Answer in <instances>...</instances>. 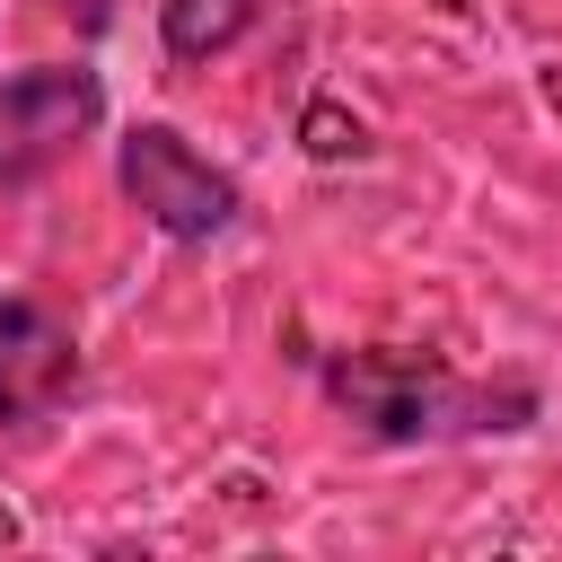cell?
Returning a JSON list of instances; mask_svg holds the SVG:
<instances>
[{
	"label": "cell",
	"instance_id": "6da1fadb",
	"mask_svg": "<svg viewBox=\"0 0 562 562\" xmlns=\"http://www.w3.org/2000/svg\"><path fill=\"white\" fill-rule=\"evenodd\" d=\"M316 386L325 404L378 439V448H430V439H509L544 413V395L527 378H457L430 351H395V342H342L316 351Z\"/></svg>",
	"mask_w": 562,
	"mask_h": 562
},
{
	"label": "cell",
	"instance_id": "7a4b0ae2",
	"mask_svg": "<svg viewBox=\"0 0 562 562\" xmlns=\"http://www.w3.org/2000/svg\"><path fill=\"white\" fill-rule=\"evenodd\" d=\"M114 184H123V202H132L167 246H211V237H228L237 211H246L237 176L211 167L176 123H132V132L114 140Z\"/></svg>",
	"mask_w": 562,
	"mask_h": 562
},
{
	"label": "cell",
	"instance_id": "3957f363",
	"mask_svg": "<svg viewBox=\"0 0 562 562\" xmlns=\"http://www.w3.org/2000/svg\"><path fill=\"white\" fill-rule=\"evenodd\" d=\"M105 123V79L88 61H35L0 79V193L44 184Z\"/></svg>",
	"mask_w": 562,
	"mask_h": 562
},
{
	"label": "cell",
	"instance_id": "277c9868",
	"mask_svg": "<svg viewBox=\"0 0 562 562\" xmlns=\"http://www.w3.org/2000/svg\"><path fill=\"white\" fill-rule=\"evenodd\" d=\"M79 386V334L44 299H0V430L44 422Z\"/></svg>",
	"mask_w": 562,
	"mask_h": 562
},
{
	"label": "cell",
	"instance_id": "5b68a950",
	"mask_svg": "<svg viewBox=\"0 0 562 562\" xmlns=\"http://www.w3.org/2000/svg\"><path fill=\"white\" fill-rule=\"evenodd\" d=\"M255 18L263 0H158V44L167 61H220L228 44H246Z\"/></svg>",
	"mask_w": 562,
	"mask_h": 562
},
{
	"label": "cell",
	"instance_id": "8992f818",
	"mask_svg": "<svg viewBox=\"0 0 562 562\" xmlns=\"http://www.w3.org/2000/svg\"><path fill=\"white\" fill-rule=\"evenodd\" d=\"M53 9H61V18H70V26L88 35V44H97V35L114 26V0H53Z\"/></svg>",
	"mask_w": 562,
	"mask_h": 562
}]
</instances>
